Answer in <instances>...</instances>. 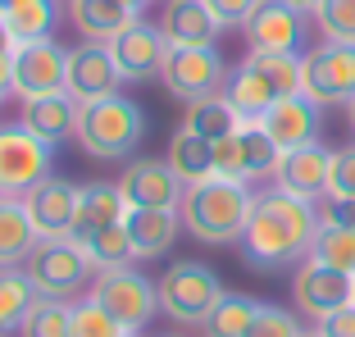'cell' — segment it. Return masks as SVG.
Returning a JSON list of instances; mask_svg holds the SVG:
<instances>
[{"instance_id":"6da1fadb","label":"cell","mask_w":355,"mask_h":337,"mask_svg":"<svg viewBox=\"0 0 355 337\" xmlns=\"http://www.w3.org/2000/svg\"><path fill=\"white\" fill-rule=\"evenodd\" d=\"M314 232H319L314 200H301L282 187H269L251 205V223L241 232V255L255 269H282V264L310 260Z\"/></svg>"},{"instance_id":"7a4b0ae2","label":"cell","mask_w":355,"mask_h":337,"mask_svg":"<svg viewBox=\"0 0 355 337\" xmlns=\"http://www.w3.org/2000/svg\"><path fill=\"white\" fill-rule=\"evenodd\" d=\"M251 187L246 182H228V178H209L200 187H187L182 191V228L205 246H228V242H241V232L251 223Z\"/></svg>"},{"instance_id":"3957f363","label":"cell","mask_w":355,"mask_h":337,"mask_svg":"<svg viewBox=\"0 0 355 337\" xmlns=\"http://www.w3.org/2000/svg\"><path fill=\"white\" fill-rule=\"evenodd\" d=\"M301 69H305V55L251 51L237 69H232L223 96H228V105L241 114V123H260L269 105H278L282 96L301 92Z\"/></svg>"},{"instance_id":"277c9868","label":"cell","mask_w":355,"mask_h":337,"mask_svg":"<svg viewBox=\"0 0 355 337\" xmlns=\"http://www.w3.org/2000/svg\"><path fill=\"white\" fill-rule=\"evenodd\" d=\"M146 137V110L128 101V96H105L83 105L78 119V146L92 159H123L137 150V141Z\"/></svg>"},{"instance_id":"5b68a950","label":"cell","mask_w":355,"mask_h":337,"mask_svg":"<svg viewBox=\"0 0 355 337\" xmlns=\"http://www.w3.org/2000/svg\"><path fill=\"white\" fill-rule=\"evenodd\" d=\"M155 292H159V310H164L168 319H178V324H205V315L219 306L223 283H219V274L200 260H173L164 274H159Z\"/></svg>"},{"instance_id":"8992f818","label":"cell","mask_w":355,"mask_h":337,"mask_svg":"<svg viewBox=\"0 0 355 337\" xmlns=\"http://www.w3.org/2000/svg\"><path fill=\"white\" fill-rule=\"evenodd\" d=\"M92 255L78 242L60 237V242H37V251L23 260V274H28L32 292L42 301H73L83 292V283L92 278Z\"/></svg>"},{"instance_id":"52a82bcc","label":"cell","mask_w":355,"mask_h":337,"mask_svg":"<svg viewBox=\"0 0 355 337\" xmlns=\"http://www.w3.org/2000/svg\"><path fill=\"white\" fill-rule=\"evenodd\" d=\"M228 60L219 55V46H168L164 69H159V83L168 96L178 101H205V96H219L228 87Z\"/></svg>"},{"instance_id":"ba28073f","label":"cell","mask_w":355,"mask_h":337,"mask_svg":"<svg viewBox=\"0 0 355 337\" xmlns=\"http://www.w3.org/2000/svg\"><path fill=\"white\" fill-rule=\"evenodd\" d=\"M51 150L23 123H0V196L23 200L32 187L51 178Z\"/></svg>"},{"instance_id":"9c48e42d","label":"cell","mask_w":355,"mask_h":337,"mask_svg":"<svg viewBox=\"0 0 355 337\" xmlns=\"http://www.w3.org/2000/svg\"><path fill=\"white\" fill-rule=\"evenodd\" d=\"M282 164V150L273 146V137L264 132L260 123H241L232 137L214 141V178H228V182H260L273 178Z\"/></svg>"},{"instance_id":"30bf717a","label":"cell","mask_w":355,"mask_h":337,"mask_svg":"<svg viewBox=\"0 0 355 337\" xmlns=\"http://www.w3.org/2000/svg\"><path fill=\"white\" fill-rule=\"evenodd\" d=\"M92 301L101 310H110L128 333H137V328L150 324V315L159 306V292L146 274H137L132 264H123V269H101L92 278Z\"/></svg>"},{"instance_id":"8fae6325","label":"cell","mask_w":355,"mask_h":337,"mask_svg":"<svg viewBox=\"0 0 355 337\" xmlns=\"http://www.w3.org/2000/svg\"><path fill=\"white\" fill-rule=\"evenodd\" d=\"M301 92L314 105H351L355 101V46L324 42L305 55Z\"/></svg>"},{"instance_id":"7c38bea8","label":"cell","mask_w":355,"mask_h":337,"mask_svg":"<svg viewBox=\"0 0 355 337\" xmlns=\"http://www.w3.org/2000/svg\"><path fill=\"white\" fill-rule=\"evenodd\" d=\"M69 83V46L55 37L46 42L14 46V96L19 101H37V96H55Z\"/></svg>"},{"instance_id":"4fadbf2b","label":"cell","mask_w":355,"mask_h":337,"mask_svg":"<svg viewBox=\"0 0 355 337\" xmlns=\"http://www.w3.org/2000/svg\"><path fill=\"white\" fill-rule=\"evenodd\" d=\"M351 287H355L351 274H342V269H333V264L310 255V260H301V269H296V278H292V301H296L301 315L328 319L333 310L351 306Z\"/></svg>"},{"instance_id":"5bb4252c","label":"cell","mask_w":355,"mask_h":337,"mask_svg":"<svg viewBox=\"0 0 355 337\" xmlns=\"http://www.w3.org/2000/svg\"><path fill=\"white\" fill-rule=\"evenodd\" d=\"M241 28H246L251 51H264V55H301L310 23H305V14L296 10V5H287V0H264V5L241 23Z\"/></svg>"},{"instance_id":"9a60e30c","label":"cell","mask_w":355,"mask_h":337,"mask_svg":"<svg viewBox=\"0 0 355 337\" xmlns=\"http://www.w3.org/2000/svg\"><path fill=\"white\" fill-rule=\"evenodd\" d=\"M164 55H168L164 32L146 19H137L132 28H123L114 42H110V60L119 64V78H123V83H150V78H159Z\"/></svg>"},{"instance_id":"2e32d148","label":"cell","mask_w":355,"mask_h":337,"mask_svg":"<svg viewBox=\"0 0 355 337\" xmlns=\"http://www.w3.org/2000/svg\"><path fill=\"white\" fill-rule=\"evenodd\" d=\"M119 191L128 196L132 210H178L182 205V182L168 168V159H132V164L119 173Z\"/></svg>"},{"instance_id":"e0dca14e","label":"cell","mask_w":355,"mask_h":337,"mask_svg":"<svg viewBox=\"0 0 355 337\" xmlns=\"http://www.w3.org/2000/svg\"><path fill=\"white\" fill-rule=\"evenodd\" d=\"M78 196H83V187H73L69 178H46L42 187H32L28 196H23L28 219H32V228H37V237H42V242H60V237H69V232H73Z\"/></svg>"},{"instance_id":"ac0fdd59","label":"cell","mask_w":355,"mask_h":337,"mask_svg":"<svg viewBox=\"0 0 355 337\" xmlns=\"http://www.w3.org/2000/svg\"><path fill=\"white\" fill-rule=\"evenodd\" d=\"M119 64L110 60V46L83 42L69 51V83L64 92L73 96L78 105H92V101H105V96H119Z\"/></svg>"},{"instance_id":"d6986e66","label":"cell","mask_w":355,"mask_h":337,"mask_svg":"<svg viewBox=\"0 0 355 337\" xmlns=\"http://www.w3.org/2000/svg\"><path fill=\"white\" fill-rule=\"evenodd\" d=\"M328 173H333V150H328L324 141H310V146L282 150L273 187L292 191V196H301V200H324L328 196Z\"/></svg>"},{"instance_id":"ffe728a7","label":"cell","mask_w":355,"mask_h":337,"mask_svg":"<svg viewBox=\"0 0 355 337\" xmlns=\"http://www.w3.org/2000/svg\"><path fill=\"white\" fill-rule=\"evenodd\" d=\"M319 110H324V105H314V101H310L305 92L282 96L278 105L264 110L260 128L273 137V146H278V150L310 146V141H319Z\"/></svg>"},{"instance_id":"44dd1931","label":"cell","mask_w":355,"mask_h":337,"mask_svg":"<svg viewBox=\"0 0 355 337\" xmlns=\"http://www.w3.org/2000/svg\"><path fill=\"white\" fill-rule=\"evenodd\" d=\"M159 32L168 46H219L223 23L205 0H164Z\"/></svg>"},{"instance_id":"7402d4cb","label":"cell","mask_w":355,"mask_h":337,"mask_svg":"<svg viewBox=\"0 0 355 337\" xmlns=\"http://www.w3.org/2000/svg\"><path fill=\"white\" fill-rule=\"evenodd\" d=\"M128 210H132V205H128V196L119 191V182H92V187H83V196H78V219H73L69 242L87 246L96 232L123 223Z\"/></svg>"},{"instance_id":"603a6c76","label":"cell","mask_w":355,"mask_h":337,"mask_svg":"<svg viewBox=\"0 0 355 337\" xmlns=\"http://www.w3.org/2000/svg\"><path fill=\"white\" fill-rule=\"evenodd\" d=\"M78 119H83V105H78L69 92L55 96H37V101H23V119L32 137H42L46 146H60L64 137H78Z\"/></svg>"},{"instance_id":"cb8c5ba5","label":"cell","mask_w":355,"mask_h":337,"mask_svg":"<svg viewBox=\"0 0 355 337\" xmlns=\"http://www.w3.org/2000/svg\"><path fill=\"white\" fill-rule=\"evenodd\" d=\"M137 19H141V14H132L128 5H119V0H69V23L83 32V42H96V46H110L119 32L132 28Z\"/></svg>"},{"instance_id":"d4e9b609","label":"cell","mask_w":355,"mask_h":337,"mask_svg":"<svg viewBox=\"0 0 355 337\" xmlns=\"http://www.w3.org/2000/svg\"><path fill=\"white\" fill-rule=\"evenodd\" d=\"M123 228L132 237L137 260H155V255H164L173 246L178 228H182V214L178 210H128Z\"/></svg>"},{"instance_id":"484cf974","label":"cell","mask_w":355,"mask_h":337,"mask_svg":"<svg viewBox=\"0 0 355 337\" xmlns=\"http://www.w3.org/2000/svg\"><path fill=\"white\" fill-rule=\"evenodd\" d=\"M168 168L178 173L182 187H200V182L214 178V141L209 137H196L187 128H178L173 141H168Z\"/></svg>"},{"instance_id":"4316f807","label":"cell","mask_w":355,"mask_h":337,"mask_svg":"<svg viewBox=\"0 0 355 337\" xmlns=\"http://www.w3.org/2000/svg\"><path fill=\"white\" fill-rule=\"evenodd\" d=\"M37 228L28 219V205L23 200L0 196V269H19L32 251H37Z\"/></svg>"},{"instance_id":"83f0119b","label":"cell","mask_w":355,"mask_h":337,"mask_svg":"<svg viewBox=\"0 0 355 337\" xmlns=\"http://www.w3.org/2000/svg\"><path fill=\"white\" fill-rule=\"evenodd\" d=\"M182 128H187V132H196V137L223 141V137H232V132L241 128V114L228 105V96L219 92V96H205V101H191Z\"/></svg>"},{"instance_id":"f1b7e54d","label":"cell","mask_w":355,"mask_h":337,"mask_svg":"<svg viewBox=\"0 0 355 337\" xmlns=\"http://www.w3.org/2000/svg\"><path fill=\"white\" fill-rule=\"evenodd\" d=\"M255 310H260V301L246 292H223L219 306L205 315V337H246V328H251Z\"/></svg>"},{"instance_id":"f546056e","label":"cell","mask_w":355,"mask_h":337,"mask_svg":"<svg viewBox=\"0 0 355 337\" xmlns=\"http://www.w3.org/2000/svg\"><path fill=\"white\" fill-rule=\"evenodd\" d=\"M32 301H37V292H32L28 274L23 269H0V337L19 333Z\"/></svg>"},{"instance_id":"4dcf8cb0","label":"cell","mask_w":355,"mask_h":337,"mask_svg":"<svg viewBox=\"0 0 355 337\" xmlns=\"http://www.w3.org/2000/svg\"><path fill=\"white\" fill-rule=\"evenodd\" d=\"M5 23H10L14 46L46 42L55 28V0H19L14 10H5Z\"/></svg>"},{"instance_id":"1f68e13d","label":"cell","mask_w":355,"mask_h":337,"mask_svg":"<svg viewBox=\"0 0 355 337\" xmlns=\"http://www.w3.org/2000/svg\"><path fill=\"white\" fill-rule=\"evenodd\" d=\"M19 337H73V306L69 301H32V310L23 315Z\"/></svg>"},{"instance_id":"d6a6232c","label":"cell","mask_w":355,"mask_h":337,"mask_svg":"<svg viewBox=\"0 0 355 337\" xmlns=\"http://www.w3.org/2000/svg\"><path fill=\"white\" fill-rule=\"evenodd\" d=\"M83 251L92 255V264H96V269H123V264H132V260H137L132 237H128V228H123V223H114V228L96 232V237L83 246Z\"/></svg>"},{"instance_id":"836d02e7","label":"cell","mask_w":355,"mask_h":337,"mask_svg":"<svg viewBox=\"0 0 355 337\" xmlns=\"http://www.w3.org/2000/svg\"><path fill=\"white\" fill-rule=\"evenodd\" d=\"M310 255L355 278V228H319V232H314Z\"/></svg>"},{"instance_id":"e575fe53","label":"cell","mask_w":355,"mask_h":337,"mask_svg":"<svg viewBox=\"0 0 355 337\" xmlns=\"http://www.w3.org/2000/svg\"><path fill=\"white\" fill-rule=\"evenodd\" d=\"M324 42H346L355 46V0H324L319 14H314Z\"/></svg>"},{"instance_id":"d590c367","label":"cell","mask_w":355,"mask_h":337,"mask_svg":"<svg viewBox=\"0 0 355 337\" xmlns=\"http://www.w3.org/2000/svg\"><path fill=\"white\" fill-rule=\"evenodd\" d=\"M73 337H128V328L87 296V301L73 306Z\"/></svg>"},{"instance_id":"8d00e7d4","label":"cell","mask_w":355,"mask_h":337,"mask_svg":"<svg viewBox=\"0 0 355 337\" xmlns=\"http://www.w3.org/2000/svg\"><path fill=\"white\" fill-rule=\"evenodd\" d=\"M246 337H305V328H301V319L287 315L282 306H264L260 301V310H255Z\"/></svg>"},{"instance_id":"74e56055","label":"cell","mask_w":355,"mask_h":337,"mask_svg":"<svg viewBox=\"0 0 355 337\" xmlns=\"http://www.w3.org/2000/svg\"><path fill=\"white\" fill-rule=\"evenodd\" d=\"M328 196L355 200V141L333 150V173H328Z\"/></svg>"},{"instance_id":"f35d334b","label":"cell","mask_w":355,"mask_h":337,"mask_svg":"<svg viewBox=\"0 0 355 337\" xmlns=\"http://www.w3.org/2000/svg\"><path fill=\"white\" fill-rule=\"evenodd\" d=\"M314 214H319V228H355V200L324 196L314 200Z\"/></svg>"},{"instance_id":"ab89813d","label":"cell","mask_w":355,"mask_h":337,"mask_svg":"<svg viewBox=\"0 0 355 337\" xmlns=\"http://www.w3.org/2000/svg\"><path fill=\"white\" fill-rule=\"evenodd\" d=\"M205 5H209L214 14H219L223 28H237V23H246L255 10H260L264 0H205Z\"/></svg>"},{"instance_id":"60d3db41","label":"cell","mask_w":355,"mask_h":337,"mask_svg":"<svg viewBox=\"0 0 355 337\" xmlns=\"http://www.w3.org/2000/svg\"><path fill=\"white\" fill-rule=\"evenodd\" d=\"M319 333L324 337H355V306H342L328 319H319Z\"/></svg>"},{"instance_id":"b9f144b4","label":"cell","mask_w":355,"mask_h":337,"mask_svg":"<svg viewBox=\"0 0 355 337\" xmlns=\"http://www.w3.org/2000/svg\"><path fill=\"white\" fill-rule=\"evenodd\" d=\"M14 51V37H10V23H5V14H0V55Z\"/></svg>"},{"instance_id":"7bdbcfd3","label":"cell","mask_w":355,"mask_h":337,"mask_svg":"<svg viewBox=\"0 0 355 337\" xmlns=\"http://www.w3.org/2000/svg\"><path fill=\"white\" fill-rule=\"evenodd\" d=\"M287 5H296L301 14H319V5H324V0H287Z\"/></svg>"},{"instance_id":"ee69618b","label":"cell","mask_w":355,"mask_h":337,"mask_svg":"<svg viewBox=\"0 0 355 337\" xmlns=\"http://www.w3.org/2000/svg\"><path fill=\"white\" fill-rule=\"evenodd\" d=\"M119 5H128V10H132V14H141V10H146V5H150V0H119Z\"/></svg>"},{"instance_id":"f6af8a7d","label":"cell","mask_w":355,"mask_h":337,"mask_svg":"<svg viewBox=\"0 0 355 337\" xmlns=\"http://www.w3.org/2000/svg\"><path fill=\"white\" fill-rule=\"evenodd\" d=\"M346 119H351V132H355V101H351V105H346Z\"/></svg>"},{"instance_id":"bcb514c9","label":"cell","mask_w":355,"mask_h":337,"mask_svg":"<svg viewBox=\"0 0 355 337\" xmlns=\"http://www.w3.org/2000/svg\"><path fill=\"white\" fill-rule=\"evenodd\" d=\"M14 5H19V0H0V14H5V10H14Z\"/></svg>"},{"instance_id":"7dc6e473","label":"cell","mask_w":355,"mask_h":337,"mask_svg":"<svg viewBox=\"0 0 355 337\" xmlns=\"http://www.w3.org/2000/svg\"><path fill=\"white\" fill-rule=\"evenodd\" d=\"M305 337H324V333H319V328H314V333H305Z\"/></svg>"},{"instance_id":"c3c4849f","label":"cell","mask_w":355,"mask_h":337,"mask_svg":"<svg viewBox=\"0 0 355 337\" xmlns=\"http://www.w3.org/2000/svg\"><path fill=\"white\" fill-rule=\"evenodd\" d=\"M5 101H10V96H5V92H0V105H5Z\"/></svg>"},{"instance_id":"681fc988","label":"cell","mask_w":355,"mask_h":337,"mask_svg":"<svg viewBox=\"0 0 355 337\" xmlns=\"http://www.w3.org/2000/svg\"><path fill=\"white\" fill-rule=\"evenodd\" d=\"M351 306H355V287H351Z\"/></svg>"},{"instance_id":"f907efd6","label":"cell","mask_w":355,"mask_h":337,"mask_svg":"<svg viewBox=\"0 0 355 337\" xmlns=\"http://www.w3.org/2000/svg\"><path fill=\"white\" fill-rule=\"evenodd\" d=\"M128 337H137V333H128Z\"/></svg>"},{"instance_id":"816d5d0a","label":"cell","mask_w":355,"mask_h":337,"mask_svg":"<svg viewBox=\"0 0 355 337\" xmlns=\"http://www.w3.org/2000/svg\"><path fill=\"white\" fill-rule=\"evenodd\" d=\"M168 337H173V333H168Z\"/></svg>"}]
</instances>
